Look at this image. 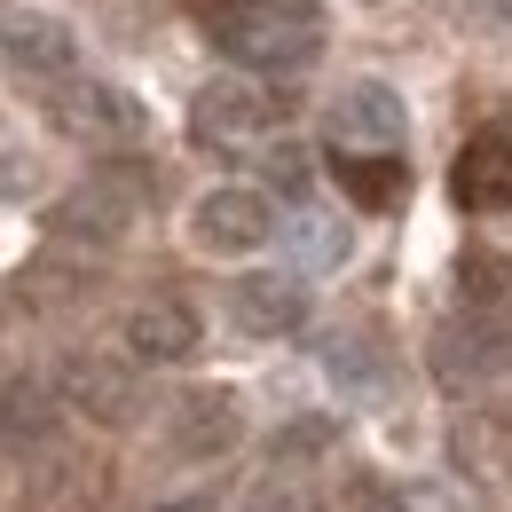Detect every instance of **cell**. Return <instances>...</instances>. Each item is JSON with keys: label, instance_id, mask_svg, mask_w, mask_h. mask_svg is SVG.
I'll list each match as a JSON object with an SVG mask.
<instances>
[{"label": "cell", "instance_id": "2e32d148", "mask_svg": "<svg viewBox=\"0 0 512 512\" xmlns=\"http://www.w3.org/2000/svg\"><path fill=\"white\" fill-rule=\"evenodd\" d=\"M0 442H24V449L56 442V386H40V379L0 386Z\"/></svg>", "mask_w": 512, "mask_h": 512}, {"label": "cell", "instance_id": "ffe728a7", "mask_svg": "<svg viewBox=\"0 0 512 512\" xmlns=\"http://www.w3.org/2000/svg\"><path fill=\"white\" fill-rule=\"evenodd\" d=\"M245 512H316V489H308V473H260L253 497H245Z\"/></svg>", "mask_w": 512, "mask_h": 512}, {"label": "cell", "instance_id": "8fae6325", "mask_svg": "<svg viewBox=\"0 0 512 512\" xmlns=\"http://www.w3.org/2000/svg\"><path fill=\"white\" fill-rule=\"evenodd\" d=\"M229 316H237V331H253V339H292L308 323V284L284 276V268H253V276L229 284Z\"/></svg>", "mask_w": 512, "mask_h": 512}, {"label": "cell", "instance_id": "3957f363", "mask_svg": "<svg viewBox=\"0 0 512 512\" xmlns=\"http://www.w3.org/2000/svg\"><path fill=\"white\" fill-rule=\"evenodd\" d=\"M111 497V465L87 442H40L24 449V481H16V505L24 512H103Z\"/></svg>", "mask_w": 512, "mask_h": 512}, {"label": "cell", "instance_id": "ac0fdd59", "mask_svg": "<svg viewBox=\"0 0 512 512\" xmlns=\"http://www.w3.org/2000/svg\"><path fill=\"white\" fill-rule=\"evenodd\" d=\"M323 371H331L339 394H355V402H371L386 386V363L371 355V339H331V347H323Z\"/></svg>", "mask_w": 512, "mask_h": 512}, {"label": "cell", "instance_id": "7c38bea8", "mask_svg": "<svg viewBox=\"0 0 512 512\" xmlns=\"http://www.w3.org/2000/svg\"><path fill=\"white\" fill-rule=\"evenodd\" d=\"M449 197H457L465 213H505L512 205V127H481L465 150H457Z\"/></svg>", "mask_w": 512, "mask_h": 512}, {"label": "cell", "instance_id": "7a4b0ae2", "mask_svg": "<svg viewBox=\"0 0 512 512\" xmlns=\"http://www.w3.org/2000/svg\"><path fill=\"white\" fill-rule=\"evenodd\" d=\"M284 111H292V95H276V87H253V79H213V87L190 103V142L245 158V150H268V142H276Z\"/></svg>", "mask_w": 512, "mask_h": 512}, {"label": "cell", "instance_id": "44dd1931", "mask_svg": "<svg viewBox=\"0 0 512 512\" xmlns=\"http://www.w3.org/2000/svg\"><path fill=\"white\" fill-rule=\"evenodd\" d=\"M260 174H268L284 197H300L308 190V150H300V142H268V150H260Z\"/></svg>", "mask_w": 512, "mask_h": 512}, {"label": "cell", "instance_id": "83f0119b", "mask_svg": "<svg viewBox=\"0 0 512 512\" xmlns=\"http://www.w3.org/2000/svg\"><path fill=\"white\" fill-rule=\"evenodd\" d=\"M371 8H379V0H371Z\"/></svg>", "mask_w": 512, "mask_h": 512}, {"label": "cell", "instance_id": "9c48e42d", "mask_svg": "<svg viewBox=\"0 0 512 512\" xmlns=\"http://www.w3.org/2000/svg\"><path fill=\"white\" fill-rule=\"evenodd\" d=\"M166 442L174 457H229L245 442V402L237 386H190L174 410H166Z\"/></svg>", "mask_w": 512, "mask_h": 512}, {"label": "cell", "instance_id": "603a6c76", "mask_svg": "<svg viewBox=\"0 0 512 512\" xmlns=\"http://www.w3.org/2000/svg\"><path fill=\"white\" fill-rule=\"evenodd\" d=\"M182 8H190L197 24L213 32V24H229V16H237V8H253V0H182Z\"/></svg>", "mask_w": 512, "mask_h": 512}, {"label": "cell", "instance_id": "7402d4cb", "mask_svg": "<svg viewBox=\"0 0 512 512\" xmlns=\"http://www.w3.org/2000/svg\"><path fill=\"white\" fill-rule=\"evenodd\" d=\"M40 190V158L32 150H0V197H32Z\"/></svg>", "mask_w": 512, "mask_h": 512}, {"label": "cell", "instance_id": "ba28073f", "mask_svg": "<svg viewBox=\"0 0 512 512\" xmlns=\"http://www.w3.org/2000/svg\"><path fill=\"white\" fill-rule=\"evenodd\" d=\"M0 64L16 79H32V87H71L79 79V40L48 8H8L0 16Z\"/></svg>", "mask_w": 512, "mask_h": 512}, {"label": "cell", "instance_id": "5b68a950", "mask_svg": "<svg viewBox=\"0 0 512 512\" xmlns=\"http://www.w3.org/2000/svg\"><path fill=\"white\" fill-rule=\"evenodd\" d=\"M323 134H331V158H394L402 134H410V111L386 79H355L331 95L323 111Z\"/></svg>", "mask_w": 512, "mask_h": 512}, {"label": "cell", "instance_id": "52a82bcc", "mask_svg": "<svg viewBox=\"0 0 512 512\" xmlns=\"http://www.w3.org/2000/svg\"><path fill=\"white\" fill-rule=\"evenodd\" d=\"M276 237V205L268 190H245V182H221L190 205V245L213 260H237V253H260Z\"/></svg>", "mask_w": 512, "mask_h": 512}, {"label": "cell", "instance_id": "9a60e30c", "mask_svg": "<svg viewBox=\"0 0 512 512\" xmlns=\"http://www.w3.org/2000/svg\"><path fill=\"white\" fill-rule=\"evenodd\" d=\"M457 300H465V316H481V323L505 331V323H512V253H465V268H457Z\"/></svg>", "mask_w": 512, "mask_h": 512}, {"label": "cell", "instance_id": "e0dca14e", "mask_svg": "<svg viewBox=\"0 0 512 512\" xmlns=\"http://www.w3.org/2000/svg\"><path fill=\"white\" fill-rule=\"evenodd\" d=\"M331 174H339V190L355 197L363 213H386V205L410 197V166L402 158H331Z\"/></svg>", "mask_w": 512, "mask_h": 512}, {"label": "cell", "instance_id": "4fadbf2b", "mask_svg": "<svg viewBox=\"0 0 512 512\" xmlns=\"http://www.w3.org/2000/svg\"><path fill=\"white\" fill-rule=\"evenodd\" d=\"M197 339H205V323H197L190 300H134L127 308V355L134 363H190Z\"/></svg>", "mask_w": 512, "mask_h": 512}, {"label": "cell", "instance_id": "8992f818", "mask_svg": "<svg viewBox=\"0 0 512 512\" xmlns=\"http://www.w3.org/2000/svg\"><path fill=\"white\" fill-rule=\"evenodd\" d=\"M56 402L79 410V418H95V426H134L142 418V379H134V363H119V355L71 347L64 363H56Z\"/></svg>", "mask_w": 512, "mask_h": 512}, {"label": "cell", "instance_id": "5bb4252c", "mask_svg": "<svg viewBox=\"0 0 512 512\" xmlns=\"http://www.w3.org/2000/svg\"><path fill=\"white\" fill-rule=\"evenodd\" d=\"M127 213H134V190L95 182V190H71L48 221H56V237H95V245H119V237H127Z\"/></svg>", "mask_w": 512, "mask_h": 512}, {"label": "cell", "instance_id": "277c9868", "mask_svg": "<svg viewBox=\"0 0 512 512\" xmlns=\"http://www.w3.org/2000/svg\"><path fill=\"white\" fill-rule=\"evenodd\" d=\"M48 119L64 142H87V150H134L150 134V111L134 103L119 79H71L48 95Z\"/></svg>", "mask_w": 512, "mask_h": 512}, {"label": "cell", "instance_id": "484cf974", "mask_svg": "<svg viewBox=\"0 0 512 512\" xmlns=\"http://www.w3.org/2000/svg\"><path fill=\"white\" fill-rule=\"evenodd\" d=\"M158 512H221V505H213V497H166Z\"/></svg>", "mask_w": 512, "mask_h": 512}, {"label": "cell", "instance_id": "4316f807", "mask_svg": "<svg viewBox=\"0 0 512 512\" xmlns=\"http://www.w3.org/2000/svg\"><path fill=\"white\" fill-rule=\"evenodd\" d=\"M489 8H497V16H505V24H512V0H489Z\"/></svg>", "mask_w": 512, "mask_h": 512}, {"label": "cell", "instance_id": "d6986e66", "mask_svg": "<svg viewBox=\"0 0 512 512\" xmlns=\"http://www.w3.org/2000/svg\"><path fill=\"white\" fill-rule=\"evenodd\" d=\"M284 229H292V245H300L308 268H331V260H347V245H355V237H347V221H331V213H292Z\"/></svg>", "mask_w": 512, "mask_h": 512}, {"label": "cell", "instance_id": "d4e9b609", "mask_svg": "<svg viewBox=\"0 0 512 512\" xmlns=\"http://www.w3.org/2000/svg\"><path fill=\"white\" fill-rule=\"evenodd\" d=\"M402 512H449V505L434 497V489H410V497H402Z\"/></svg>", "mask_w": 512, "mask_h": 512}, {"label": "cell", "instance_id": "6da1fadb", "mask_svg": "<svg viewBox=\"0 0 512 512\" xmlns=\"http://www.w3.org/2000/svg\"><path fill=\"white\" fill-rule=\"evenodd\" d=\"M205 40L245 71H300L323 48V8L316 0H253L229 24H213Z\"/></svg>", "mask_w": 512, "mask_h": 512}, {"label": "cell", "instance_id": "cb8c5ba5", "mask_svg": "<svg viewBox=\"0 0 512 512\" xmlns=\"http://www.w3.org/2000/svg\"><path fill=\"white\" fill-rule=\"evenodd\" d=\"M489 410H497V426H505V434H512V371H505V379H497V386H489Z\"/></svg>", "mask_w": 512, "mask_h": 512}, {"label": "cell", "instance_id": "30bf717a", "mask_svg": "<svg viewBox=\"0 0 512 512\" xmlns=\"http://www.w3.org/2000/svg\"><path fill=\"white\" fill-rule=\"evenodd\" d=\"M512 339L497 331V323H481V316H449L442 331H434V379L442 386H489V379H505L512 371V355H505Z\"/></svg>", "mask_w": 512, "mask_h": 512}]
</instances>
